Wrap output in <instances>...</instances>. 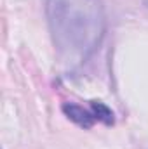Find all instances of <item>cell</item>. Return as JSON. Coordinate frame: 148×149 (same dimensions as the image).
<instances>
[{
    "label": "cell",
    "instance_id": "cell-1",
    "mask_svg": "<svg viewBox=\"0 0 148 149\" xmlns=\"http://www.w3.org/2000/svg\"><path fill=\"white\" fill-rule=\"evenodd\" d=\"M45 12L59 61L68 68L84 64L105 37L101 0H45Z\"/></svg>",
    "mask_w": 148,
    "mask_h": 149
},
{
    "label": "cell",
    "instance_id": "cell-2",
    "mask_svg": "<svg viewBox=\"0 0 148 149\" xmlns=\"http://www.w3.org/2000/svg\"><path fill=\"white\" fill-rule=\"evenodd\" d=\"M61 109H63V113H65L73 123H77V125L82 127V128H91V127L94 125V121H96V118H94L92 113L87 111V109H84V108L78 106V104H73V102H65V104L61 106Z\"/></svg>",
    "mask_w": 148,
    "mask_h": 149
},
{
    "label": "cell",
    "instance_id": "cell-3",
    "mask_svg": "<svg viewBox=\"0 0 148 149\" xmlns=\"http://www.w3.org/2000/svg\"><path fill=\"white\" fill-rule=\"evenodd\" d=\"M91 113L94 114L96 121H101L105 125H113V121H115L113 111H111L105 102H101V101H92L91 102Z\"/></svg>",
    "mask_w": 148,
    "mask_h": 149
}]
</instances>
